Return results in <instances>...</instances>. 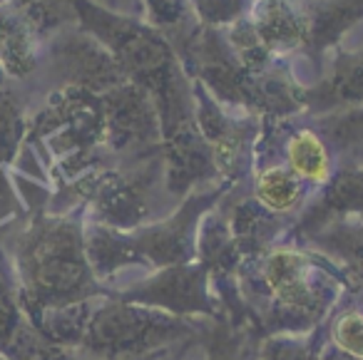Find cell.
I'll return each mask as SVG.
<instances>
[{
    "instance_id": "1",
    "label": "cell",
    "mask_w": 363,
    "mask_h": 360,
    "mask_svg": "<svg viewBox=\"0 0 363 360\" xmlns=\"http://www.w3.org/2000/svg\"><path fill=\"white\" fill-rule=\"evenodd\" d=\"M237 286L259 335H308L348 293L343 276L318 254L279 244L237 269Z\"/></svg>"
},
{
    "instance_id": "2",
    "label": "cell",
    "mask_w": 363,
    "mask_h": 360,
    "mask_svg": "<svg viewBox=\"0 0 363 360\" xmlns=\"http://www.w3.org/2000/svg\"><path fill=\"white\" fill-rule=\"evenodd\" d=\"M72 6L77 28L97 38L112 52L127 82L142 87L152 97L160 115L162 142L184 127L197 125L194 85L160 30L140 18L107 11L92 0H75Z\"/></svg>"
},
{
    "instance_id": "3",
    "label": "cell",
    "mask_w": 363,
    "mask_h": 360,
    "mask_svg": "<svg viewBox=\"0 0 363 360\" xmlns=\"http://www.w3.org/2000/svg\"><path fill=\"white\" fill-rule=\"evenodd\" d=\"M18 305H67L110 298L85 256V209L50 214L45 206L16 239Z\"/></svg>"
},
{
    "instance_id": "4",
    "label": "cell",
    "mask_w": 363,
    "mask_h": 360,
    "mask_svg": "<svg viewBox=\"0 0 363 360\" xmlns=\"http://www.w3.org/2000/svg\"><path fill=\"white\" fill-rule=\"evenodd\" d=\"M234 184L219 181L194 189L169 216L132 231H115L85 221V256L95 279L110 288L130 269L147 274L197 261V229L202 216L222 201Z\"/></svg>"
},
{
    "instance_id": "5",
    "label": "cell",
    "mask_w": 363,
    "mask_h": 360,
    "mask_svg": "<svg viewBox=\"0 0 363 360\" xmlns=\"http://www.w3.org/2000/svg\"><path fill=\"white\" fill-rule=\"evenodd\" d=\"M164 186L162 150L120 167H102L55 189L45 211L67 214L85 209V221L115 231H132L160 221L177 209Z\"/></svg>"
},
{
    "instance_id": "6",
    "label": "cell",
    "mask_w": 363,
    "mask_h": 360,
    "mask_svg": "<svg viewBox=\"0 0 363 360\" xmlns=\"http://www.w3.org/2000/svg\"><path fill=\"white\" fill-rule=\"evenodd\" d=\"M207 318H179L150 305L102 298L87 323L77 360H145L189 335L199 333Z\"/></svg>"
},
{
    "instance_id": "7",
    "label": "cell",
    "mask_w": 363,
    "mask_h": 360,
    "mask_svg": "<svg viewBox=\"0 0 363 360\" xmlns=\"http://www.w3.org/2000/svg\"><path fill=\"white\" fill-rule=\"evenodd\" d=\"M110 298L150 305L179 318H222L212 293V276L199 261L152 271L127 283H115L110 286Z\"/></svg>"
},
{
    "instance_id": "8",
    "label": "cell",
    "mask_w": 363,
    "mask_h": 360,
    "mask_svg": "<svg viewBox=\"0 0 363 360\" xmlns=\"http://www.w3.org/2000/svg\"><path fill=\"white\" fill-rule=\"evenodd\" d=\"M194 120L212 152L222 181L242 184L252 176L254 145L262 132V120L247 112L222 107L199 82H194Z\"/></svg>"
},
{
    "instance_id": "9",
    "label": "cell",
    "mask_w": 363,
    "mask_h": 360,
    "mask_svg": "<svg viewBox=\"0 0 363 360\" xmlns=\"http://www.w3.org/2000/svg\"><path fill=\"white\" fill-rule=\"evenodd\" d=\"M105 147L120 164L145 159L162 150L160 115L142 87L132 82L112 87L102 95Z\"/></svg>"
},
{
    "instance_id": "10",
    "label": "cell",
    "mask_w": 363,
    "mask_h": 360,
    "mask_svg": "<svg viewBox=\"0 0 363 360\" xmlns=\"http://www.w3.org/2000/svg\"><path fill=\"white\" fill-rule=\"evenodd\" d=\"M43 57L48 60L55 87L72 85L105 95L107 90L127 82L112 52L90 33L77 26L62 28L43 45Z\"/></svg>"
},
{
    "instance_id": "11",
    "label": "cell",
    "mask_w": 363,
    "mask_h": 360,
    "mask_svg": "<svg viewBox=\"0 0 363 360\" xmlns=\"http://www.w3.org/2000/svg\"><path fill=\"white\" fill-rule=\"evenodd\" d=\"M363 216V159L338 162L331 179L308 199L296 216L284 244L298 246L331 221Z\"/></svg>"
},
{
    "instance_id": "12",
    "label": "cell",
    "mask_w": 363,
    "mask_h": 360,
    "mask_svg": "<svg viewBox=\"0 0 363 360\" xmlns=\"http://www.w3.org/2000/svg\"><path fill=\"white\" fill-rule=\"evenodd\" d=\"M217 209L222 211L229 234L242 251V259H252V256H259L284 244L289 229L294 226L291 219L274 214L267 206L259 204L249 191V181L234 184L222 196Z\"/></svg>"
},
{
    "instance_id": "13",
    "label": "cell",
    "mask_w": 363,
    "mask_h": 360,
    "mask_svg": "<svg viewBox=\"0 0 363 360\" xmlns=\"http://www.w3.org/2000/svg\"><path fill=\"white\" fill-rule=\"evenodd\" d=\"M262 335L252 323L204 320L202 330L145 360H257Z\"/></svg>"
},
{
    "instance_id": "14",
    "label": "cell",
    "mask_w": 363,
    "mask_h": 360,
    "mask_svg": "<svg viewBox=\"0 0 363 360\" xmlns=\"http://www.w3.org/2000/svg\"><path fill=\"white\" fill-rule=\"evenodd\" d=\"M162 157H164V186L177 204L187 199L194 189L222 181L209 145L204 142L197 125L184 127L162 142Z\"/></svg>"
},
{
    "instance_id": "15",
    "label": "cell",
    "mask_w": 363,
    "mask_h": 360,
    "mask_svg": "<svg viewBox=\"0 0 363 360\" xmlns=\"http://www.w3.org/2000/svg\"><path fill=\"white\" fill-rule=\"evenodd\" d=\"M308 21L306 50L298 60L311 65L313 85L326 75V57L363 21V0H303Z\"/></svg>"
},
{
    "instance_id": "16",
    "label": "cell",
    "mask_w": 363,
    "mask_h": 360,
    "mask_svg": "<svg viewBox=\"0 0 363 360\" xmlns=\"http://www.w3.org/2000/svg\"><path fill=\"white\" fill-rule=\"evenodd\" d=\"M252 28L274 60H296L306 50L308 21L303 0H252Z\"/></svg>"
},
{
    "instance_id": "17",
    "label": "cell",
    "mask_w": 363,
    "mask_h": 360,
    "mask_svg": "<svg viewBox=\"0 0 363 360\" xmlns=\"http://www.w3.org/2000/svg\"><path fill=\"white\" fill-rule=\"evenodd\" d=\"M363 105V45L336 47L321 82L306 90V115Z\"/></svg>"
},
{
    "instance_id": "18",
    "label": "cell",
    "mask_w": 363,
    "mask_h": 360,
    "mask_svg": "<svg viewBox=\"0 0 363 360\" xmlns=\"http://www.w3.org/2000/svg\"><path fill=\"white\" fill-rule=\"evenodd\" d=\"M326 259L346 281L348 293L363 291V216H346L331 221L318 234L298 244Z\"/></svg>"
},
{
    "instance_id": "19",
    "label": "cell",
    "mask_w": 363,
    "mask_h": 360,
    "mask_svg": "<svg viewBox=\"0 0 363 360\" xmlns=\"http://www.w3.org/2000/svg\"><path fill=\"white\" fill-rule=\"evenodd\" d=\"M249 191L262 206L291 221H296V216L313 196L311 186L298 179L281 162L254 167L249 176Z\"/></svg>"
},
{
    "instance_id": "20",
    "label": "cell",
    "mask_w": 363,
    "mask_h": 360,
    "mask_svg": "<svg viewBox=\"0 0 363 360\" xmlns=\"http://www.w3.org/2000/svg\"><path fill=\"white\" fill-rule=\"evenodd\" d=\"M100 300L102 298H87L67 305H21V310L40 330L43 338H48L52 345L72 355L80 348L87 323H90Z\"/></svg>"
},
{
    "instance_id": "21",
    "label": "cell",
    "mask_w": 363,
    "mask_h": 360,
    "mask_svg": "<svg viewBox=\"0 0 363 360\" xmlns=\"http://www.w3.org/2000/svg\"><path fill=\"white\" fill-rule=\"evenodd\" d=\"M197 261L209 271V276H237L242 264V251L234 244L222 211L214 206L202 216L197 229Z\"/></svg>"
},
{
    "instance_id": "22",
    "label": "cell",
    "mask_w": 363,
    "mask_h": 360,
    "mask_svg": "<svg viewBox=\"0 0 363 360\" xmlns=\"http://www.w3.org/2000/svg\"><path fill=\"white\" fill-rule=\"evenodd\" d=\"M326 343L346 358L363 360V310L353 293L343 296L326 318Z\"/></svg>"
},
{
    "instance_id": "23",
    "label": "cell",
    "mask_w": 363,
    "mask_h": 360,
    "mask_svg": "<svg viewBox=\"0 0 363 360\" xmlns=\"http://www.w3.org/2000/svg\"><path fill=\"white\" fill-rule=\"evenodd\" d=\"M142 21L160 30L172 47L187 40L199 28V23L192 16L189 0H142Z\"/></svg>"
},
{
    "instance_id": "24",
    "label": "cell",
    "mask_w": 363,
    "mask_h": 360,
    "mask_svg": "<svg viewBox=\"0 0 363 360\" xmlns=\"http://www.w3.org/2000/svg\"><path fill=\"white\" fill-rule=\"evenodd\" d=\"M28 135L26 100L13 87L0 90V169L16 162Z\"/></svg>"
},
{
    "instance_id": "25",
    "label": "cell",
    "mask_w": 363,
    "mask_h": 360,
    "mask_svg": "<svg viewBox=\"0 0 363 360\" xmlns=\"http://www.w3.org/2000/svg\"><path fill=\"white\" fill-rule=\"evenodd\" d=\"M326 340V323L308 335H269L259 343L257 360H318Z\"/></svg>"
},
{
    "instance_id": "26",
    "label": "cell",
    "mask_w": 363,
    "mask_h": 360,
    "mask_svg": "<svg viewBox=\"0 0 363 360\" xmlns=\"http://www.w3.org/2000/svg\"><path fill=\"white\" fill-rule=\"evenodd\" d=\"M224 38H227L229 50L234 52V57H237V62L244 67V70L264 72L277 62L272 55H269L267 47L262 45V40H259L257 30L252 28V23H249L247 16L239 18L234 26H229L227 30H224Z\"/></svg>"
},
{
    "instance_id": "27",
    "label": "cell",
    "mask_w": 363,
    "mask_h": 360,
    "mask_svg": "<svg viewBox=\"0 0 363 360\" xmlns=\"http://www.w3.org/2000/svg\"><path fill=\"white\" fill-rule=\"evenodd\" d=\"M194 21L202 28L227 30L229 26L247 16L252 0H189Z\"/></svg>"
},
{
    "instance_id": "28",
    "label": "cell",
    "mask_w": 363,
    "mask_h": 360,
    "mask_svg": "<svg viewBox=\"0 0 363 360\" xmlns=\"http://www.w3.org/2000/svg\"><path fill=\"white\" fill-rule=\"evenodd\" d=\"M97 6L107 8L112 13H120V16L140 18L142 21V0H92Z\"/></svg>"
},
{
    "instance_id": "29",
    "label": "cell",
    "mask_w": 363,
    "mask_h": 360,
    "mask_svg": "<svg viewBox=\"0 0 363 360\" xmlns=\"http://www.w3.org/2000/svg\"><path fill=\"white\" fill-rule=\"evenodd\" d=\"M353 296H356V300H358V305H361V310H363V291H361V293H353Z\"/></svg>"
},
{
    "instance_id": "30",
    "label": "cell",
    "mask_w": 363,
    "mask_h": 360,
    "mask_svg": "<svg viewBox=\"0 0 363 360\" xmlns=\"http://www.w3.org/2000/svg\"><path fill=\"white\" fill-rule=\"evenodd\" d=\"M0 360H8V358H6V355H0Z\"/></svg>"
},
{
    "instance_id": "31",
    "label": "cell",
    "mask_w": 363,
    "mask_h": 360,
    "mask_svg": "<svg viewBox=\"0 0 363 360\" xmlns=\"http://www.w3.org/2000/svg\"><path fill=\"white\" fill-rule=\"evenodd\" d=\"M67 360H77V358H72V355H70V358H67Z\"/></svg>"
}]
</instances>
